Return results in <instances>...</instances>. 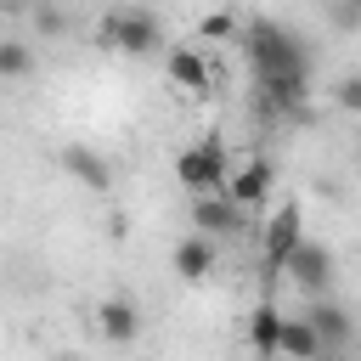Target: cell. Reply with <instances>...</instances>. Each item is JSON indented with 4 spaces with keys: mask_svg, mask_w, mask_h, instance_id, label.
Segmentation results:
<instances>
[{
    "mask_svg": "<svg viewBox=\"0 0 361 361\" xmlns=\"http://www.w3.org/2000/svg\"><path fill=\"white\" fill-rule=\"evenodd\" d=\"M271 180H276V164H271L265 152H254V158L231 175V186H226V192H231V203L248 214V209H259V203L271 197Z\"/></svg>",
    "mask_w": 361,
    "mask_h": 361,
    "instance_id": "cell-7",
    "label": "cell"
},
{
    "mask_svg": "<svg viewBox=\"0 0 361 361\" xmlns=\"http://www.w3.org/2000/svg\"><path fill=\"white\" fill-rule=\"evenodd\" d=\"M355 164H361V152H355Z\"/></svg>",
    "mask_w": 361,
    "mask_h": 361,
    "instance_id": "cell-21",
    "label": "cell"
},
{
    "mask_svg": "<svg viewBox=\"0 0 361 361\" xmlns=\"http://www.w3.org/2000/svg\"><path fill=\"white\" fill-rule=\"evenodd\" d=\"M34 73V51L23 39H0V79H28Z\"/></svg>",
    "mask_w": 361,
    "mask_h": 361,
    "instance_id": "cell-15",
    "label": "cell"
},
{
    "mask_svg": "<svg viewBox=\"0 0 361 361\" xmlns=\"http://www.w3.org/2000/svg\"><path fill=\"white\" fill-rule=\"evenodd\" d=\"M28 23H34V28L45 34V39L68 34V11H62V6H34V11H28Z\"/></svg>",
    "mask_w": 361,
    "mask_h": 361,
    "instance_id": "cell-17",
    "label": "cell"
},
{
    "mask_svg": "<svg viewBox=\"0 0 361 361\" xmlns=\"http://www.w3.org/2000/svg\"><path fill=\"white\" fill-rule=\"evenodd\" d=\"M197 34L203 39H243V17L237 11H203L197 17Z\"/></svg>",
    "mask_w": 361,
    "mask_h": 361,
    "instance_id": "cell-16",
    "label": "cell"
},
{
    "mask_svg": "<svg viewBox=\"0 0 361 361\" xmlns=\"http://www.w3.org/2000/svg\"><path fill=\"white\" fill-rule=\"evenodd\" d=\"M310 327H316V338H322V350H350V338H355V322H350V310L338 305V299H305V310H299Z\"/></svg>",
    "mask_w": 361,
    "mask_h": 361,
    "instance_id": "cell-6",
    "label": "cell"
},
{
    "mask_svg": "<svg viewBox=\"0 0 361 361\" xmlns=\"http://www.w3.org/2000/svg\"><path fill=\"white\" fill-rule=\"evenodd\" d=\"M96 45L102 51H124V56H152L164 45V17L147 6H113L96 23Z\"/></svg>",
    "mask_w": 361,
    "mask_h": 361,
    "instance_id": "cell-2",
    "label": "cell"
},
{
    "mask_svg": "<svg viewBox=\"0 0 361 361\" xmlns=\"http://www.w3.org/2000/svg\"><path fill=\"white\" fill-rule=\"evenodd\" d=\"M237 45H243V56H248V68H254V85H259V79L310 73V51H305V39H299L288 23H276V17H248Z\"/></svg>",
    "mask_w": 361,
    "mask_h": 361,
    "instance_id": "cell-1",
    "label": "cell"
},
{
    "mask_svg": "<svg viewBox=\"0 0 361 361\" xmlns=\"http://www.w3.org/2000/svg\"><path fill=\"white\" fill-rule=\"evenodd\" d=\"M192 226H197L203 237H237L248 220H243V209L231 203V192H220V197H192Z\"/></svg>",
    "mask_w": 361,
    "mask_h": 361,
    "instance_id": "cell-8",
    "label": "cell"
},
{
    "mask_svg": "<svg viewBox=\"0 0 361 361\" xmlns=\"http://www.w3.org/2000/svg\"><path fill=\"white\" fill-rule=\"evenodd\" d=\"M282 355H288V361H316V355H322V338H316V327H310L305 316H288V322H282Z\"/></svg>",
    "mask_w": 361,
    "mask_h": 361,
    "instance_id": "cell-14",
    "label": "cell"
},
{
    "mask_svg": "<svg viewBox=\"0 0 361 361\" xmlns=\"http://www.w3.org/2000/svg\"><path fill=\"white\" fill-rule=\"evenodd\" d=\"M62 169H68L79 186H90V192H107V186H113V164H107L96 147H85V141H68V147H62Z\"/></svg>",
    "mask_w": 361,
    "mask_h": 361,
    "instance_id": "cell-9",
    "label": "cell"
},
{
    "mask_svg": "<svg viewBox=\"0 0 361 361\" xmlns=\"http://www.w3.org/2000/svg\"><path fill=\"white\" fill-rule=\"evenodd\" d=\"M96 327H102L107 344H135V333H141V310H135V299H124V293L102 299V305H96Z\"/></svg>",
    "mask_w": 361,
    "mask_h": 361,
    "instance_id": "cell-10",
    "label": "cell"
},
{
    "mask_svg": "<svg viewBox=\"0 0 361 361\" xmlns=\"http://www.w3.org/2000/svg\"><path fill=\"white\" fill-rule=\"evenodd\" d=\"M282 276H288L305 299H327V282H333V248L316 243V237H305V243L293 248V259H288Z\"/></svg>",
    "mask_w": 361,
    "mask_h": 361,
    "instance_id": "cell-5",
    "label": "cell"
},
{
    "mask_svg": "<svg viewBox=\"0 0 361 361\" xmlns=\"http://www.w3.org/2000/svg\"><path fill=\"white\" fill-rule=\"evenodd\" d=\"M175 271H180L186 282H203V276L214 271V237H203V231L180 237V243H175Z\"/></svg>",
    "mask_w": 361,
    "mask_h": 361,
    "instance_id": "cell-13",
    "label": "cell"
},
{
    "mask_svg": "<svg viewBox=\"0 0 361 361\" xmlns=\"http://www.w3.org/2000/svg\"><path fill=\"white\" fill-rule=\"evenodd\" d=\"M316 361H350V355H338V350H322V355H316Z\"/></svg>",
    "mask_w": 361,
    "mask_h": 361,
    "instance_id": "cell-20",
    "label": "cell"
},
{
    "mask_svg": "<svg viewBox=\"0 0 361 361\" xmlns=\"http://www.w3.org/2000/svg\"><path fill=\"white\" fill-rule=\"evenodd\" d=\"M175 180H180L192 197H220V192L231 186V175H226V141H220V135H203L197 147L175 152Z\"/></svg>",
    "mask_w": 361,
    "mask_h": 361,
    "instance_id": "cell-4",
    "label": "cell"
},
{
    "mask_svg": "<svg viewBox=\"0 0 361 361\" xmlns=\"http://www.w3.org/2000/svg\"><path fill=\"white\" fill-rule=\"evenodd\" d=\"M299 243H305V214H299V203H276V214L265 220V243H259V288H265V299H271V288H276V276L288 271V259H293Z\"/></svg>",
    "mask_w": 361,
    "mask_h": 361,
    "instance_id": "cell-3",
    "label": "cell"
},
{
    "mask_svg": "<svg viewBox=\"0 0 361 361\" xmlns=\"http://www.w3.org/2000/svg\"><path fill=\"white\" fill-rule=\"evenodd\" d=\"M333 102H338L344 113H361V73H344V79L333 85Z\"/></svg>",
    "mask_w": 361,
    "mask_h": 361,
    "instance_id": "cell-18",
    "label": "cell"
},
{
    "mask_svg": "<svg viewBox=\"0 0 361 361\" xmlns=\"http://www.w3.org/2000/svg\"><path fill=\"white\" fill-rule=\"evenodd\" d=\"M164 68H169V79H175L180 90H192V96L209 90V62H203V51H192V45H169Z\"/></svg>",
    "mask_w": 361,
    "mask_h": 361,
    "instance_id": "cell-12",
    "label": "cell"
},
{
    "mask_svg": "<svg viewBox=\"0 0 361 361\" xmlns=\"http://www.w3.org/2000/svg\"><path fill=\"white\" fill-rule=\"evenodd\" d=\"M282 322H288V316H282L271 299L254 305V316H248V350H254L259 361H276V355H282Z\"/></svg>",
    "mask_w": 361,
    "mask_h": 361,
    "instance_id": "cell-11",
    "label": "cell"
},
{
    "mask_svg": "<svg viewBox=\"0 0 361 361\" xmlns=\"http://www.w3.org/2000/svg\"><path fill=\"white\" fill-rule=\"evenodd\" d=\"M327 17H333L338 28H361V6H327Z\"/></svg>",
    "mask_w": 361,
    "mask_h": 361,
    "instance_id": "cell-19",
    "label": "cell"
}]
</instances>
